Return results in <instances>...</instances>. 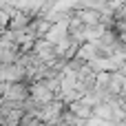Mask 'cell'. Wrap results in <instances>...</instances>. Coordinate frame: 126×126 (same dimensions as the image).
Segmentation results:
<instances>
[{
    "label": "cell",
    "mask_w": 126,
    "mask_h": 126,
    "mask_svg": "<svg viewBox=\"0 0 126 126\" xmlns=\"http://www.w3.org/2000/svg\"><path fill=\"white\" fill-rule=\"evenodd\" d=\"M29 20H31V16H29L27 11H20V9H16V11L9 16L7 29H24V27L29 24Z\"/></svg>",
    "instance_id": "277c9868"
},
{
    "label": "cell",
    "mask_w": 126,
    "mask_h": 126,
    "mask_svg": "<svg viewBox=\"0 0 126 126\" xmlns=\"http://www.w3.org/2000/svg\"><path fill=\"white\" fill-rule=\"evenodd\" d=\"M64 109H66V104L60 97H53L51 102H47V104H42L38 109V120L47 122V124H60V113Z\"/></svg>",
    "instance_id": "6da1fadb"
},
{
    "label": "cell",
    "mask_w": 126,
    "mask_h": 126,
    "mask_svg": "<svg viewBox=\"0 0 126 126\" xmlns=\"http://www.w3.org/2000/svg\"><path fill=\"white\" fill-rule=\"evenodd\" d=\"M66 109H69V111H71V113H73L78 120H82V122H84V120L91 115V106H89V104H84L82 100H75V102L66 104Z\"/></svg>",
    "instance_id": "5b68a950"
},
{
    "label": "cell",
    "mask_w": 126,
    "mask_h": 126,
    "mask_svg": "<svg viewBox=\"0 0 126 126\" xmlns=\"http://www.w3.org/2000/svg\"><path fill=\"white\" fill-rule=\"evenodd\" d=\"M29 95H31V97H33L40 106H42V104H47V102H51V100L55 97V95H53V91H49V89H47L40 80L29 84Z\"/></svg>",
    "instance_id": "7a4b0ae2"
},
{
    "label": "cell",
    "mask_w": 126,
    "mask_h": 126,
    "mask_svg": "<svg viewBox=\"0 0 126 126\" xmlns=\"http://www.w3.org/2000/svg\"><path fill=\"white\" fill-rule=\"evenodd\" d=\"M84 24H95V22H100V11L97 9H75L73 11Z\"/></svg>",
    "instance_id": "8992f818"
},
{
    "label": "cell",
    "mask_w": 126,
    "mask_h": 126,
    "mask_svg": "<svg viewBox=\"0 0 126 126\" xmlns=\"http://www.w3.org/2000/svg\"><path fill=\"white\" fill-rule=\"evenodd\" d=\"M75 55H78L80 60L89 62V60H93V58H97V55H102V53H100V49H97V44H95V42H82V44L78 47Z\"/></svg>",
    "instance_id": "3957f363"
},
{
    "label": "cell",
    "mask_w": 126,
    "mask_h": 126,
    "mask_svg": "<svg viewBox=\"0 0 126 126\" xmlns=\"http://www.w3.org/2000/svg\"><path fill=\"white\" fill-rule=\"evenodd\" d=\"M0 64H2V62H0Z\"/></svg>",
    "instance_id": "52a82bcc"
}]
</instances>
